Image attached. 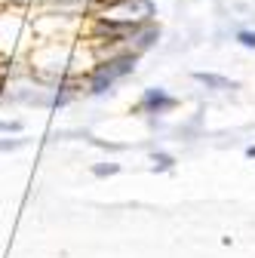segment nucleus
<instances>
[{"label":"nucleus","instance_id":"obj_4","mask_svg":"<svg viewBox=\"0 0 255 258\" xmlns=\"http://www.w3.org/2000/svg\"><path fill=\"white\" fill-rule=\"evenodd\" d=\"M197 80H203L206 86H218V89H231L234 83H228L225 77H215V74H197Z\"/></svg>","mask_w":255,"mask_h":258},{"label":"nucleus","instance_id":"obj_6","mask_svg":"<svg viewBox=\"0 0 255 258\" xmlns=\"http://www.w3.org/2000/svg\"><path fill=\"white\" fill-rule=\"evenodd\" d=\"M154 163H160V166L166 169V166H169V157H163V154H160V157H154Z\"/></svg>","mask_w":255,"mask_h":258},{"label":"nucleus","instance_id":"obj_8","mask_svg":"<svg viewBox=\"0 0 255 258\" xmlns=\"http://www.w3.org/2000/svg\"><path fill=\"white\" fill-rule=\"evenodd\" d=\"M0 129H4V133H10V129H19L16 123H0Z\"/></svg>","mask_w":255,"mask_h":258},{"label":"nucleus","instance_id":"obj_3","mask_svg":"<svg viewBox=\"0 0 255 258\" xmlns=\"http://www.w3.org/2000/svg\"><path fill=\"white\" fill-rule=\"evenodd\" d=\"M139 108H142V111H157V114H160V111L175 108V99H169V95H166L163 89H148Z\"/></svg>","mask_w":255,"mask_h":258},{"label":"nucleus","instance_id":"obj_9","mask_svg":"<svg viewBox=\"0 0 255 258\" xmlns=\"http://www.w3.org/2000/svg\"><path fill=\"white\" fill-rule=\"evenodd\" d=\"M246 154H249V157H255V145H252V148H249V151H246Z\"/></svg>","mask_w":255,"mask_h":258},{"label":"nucleus","instance_id":"obj_7","mask_svg":"<svg viewBox=\"0 0 255 258\" xmlns=\"http://www.w3.org/2000/svg\"><path fill=\"white\" fill-rule=\"evenodd\" d=\"M95 172H99V175H105V172H117V166H99Z\"/></svg>","mask_w":255,"mask_h":258},{"label":"nucleus","instance_id":"obj_5","mask_svg":"<svg viewBox=\"0 0 255 258\" xmlns=\"http://www.w3.org/2000/svg\"><path fill=\"white\" fill-rule=\"evenodd\" d=\"M240 43H243V46H255V31H243V34H240Z\"/></svg>","mask_w":255,"mask_h":258},{"label":"nucleus","instance_id":"obj_10","mask_svg":"<svg viewBox=\"0 0 255 258\" xmlns=\"http://www.w3.org/2000/svg\"><path fill=\"white\" fill-rule=\"evenodd\" d=\"M0 89H4V77H0ZM0 95H4V92H0Z\"/></svg>","mask_w":255,"mask_h":258},{"label":"nucleus","instance_id":"obj_1","mask_svg":"<svg viewBox=\"0 0 255 258\" xmlns=\"http://www.w3.org/2000/svg\"><path fill=\"white\" fill-rule=\"evenodd\" d=\"M154 16L151 0H105V7L99 10L102 22H114V25H145Z\"/></svg>","mask_w":255,"mask_h":258},{"label":"nucleus","instance_id":"obj_2","mask_svg":"<svg viewBox=\"0 0 255 258\" xmlns=\"http://www.w3.org/2000/svg\"><path fill=\"white\" fill-rule=\"evenodd\" d=\"M133 68H136V52L108 58L105 64H99V68H95V74H92V80H89V89H92V92H105V89H111L120 77L130 74Z\"/></svg>","mask_w":255,"mask_h":258}]
</instances>
